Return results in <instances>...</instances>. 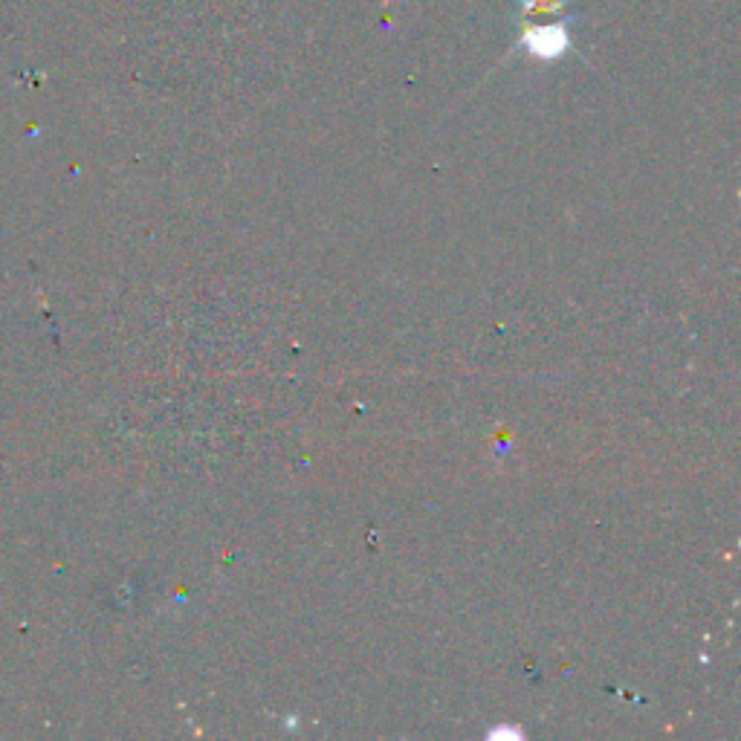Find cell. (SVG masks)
I'll return each instance as SVG.
<instances>
[{"instance_id": "cell-1", "label": "cell", "mask_w": 741, "mask_h": 741, "mask_svg": "<svg viewBox=\"0 0 741 741\" xmlns=\"http://www.w3.org/2000/svg\"><path fill=\"white\" fill-rule=\"evenodd\" d=\"M524 44H527L530 55H539V58H545V61H553V58H559V55L568 50V29L559 27V24L542 29H530V32L524 35Z\"/></svg>"}]
</instances>
